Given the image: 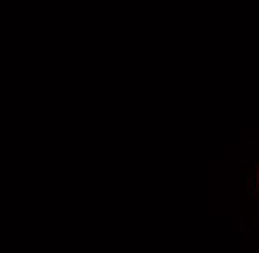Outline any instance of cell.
I'll return each mask as SVG.
<instances>
[{"mask_svg": "<svg viewBox=\"0 0 259 253\" xmlns=\"http://www.w3.org/2000/svg\"><path fill=\"white\" fill-rule=\"evenodd\" d=\"M250 185H251V193L256 199V204L259 205V156L256 158V161L253 162V167H251Z\"/></svg>", "mask_w": 259, "mask_h": 253, "instance_id": "1", "label": "cell"}]
</instances>
